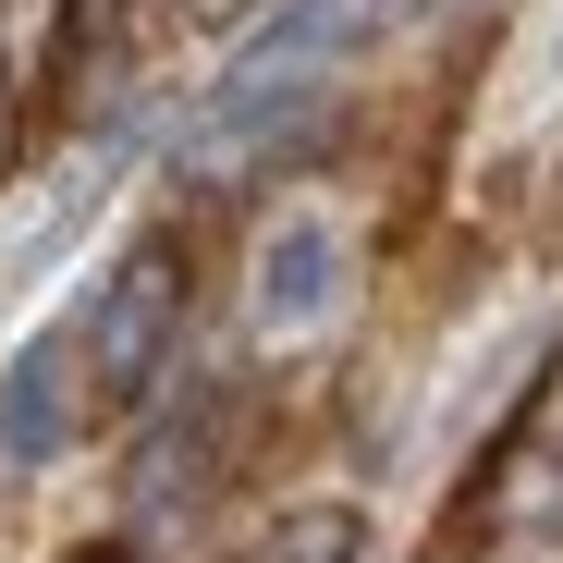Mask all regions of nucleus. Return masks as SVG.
Masks as SVG:
<instances>
[{
  "mask_svg": "<svg viewBox=\"0 0 563 563\" xmlns=\"http://www.w3.org/2000/svg\"><path fill=\"white\" fill-rule=\"evenodd\" d=\"M172 307H184V269H172L159 245H135V257L99 282V307L74 319V343H86V393H99V405H147V393H159Z\"/></svg>",
  "mask_w": 563,
  "mask_h": 563,
  "instance_id": "nucleus-1",
  "label": "nucleus"
},
{
  "mask_svg": "<svg viewBox=\"0 0 563 563\" xmlns=\"http://www.w3.org/2000/svg\"><path fill=\"white\" fill-rule=\"evenodd\" d=\"M343 282H355V233H343L331 209H282V221L257 233V257H245V319H257L269 343H295V331H319V319L343 307Z\"/></svg>",
  "mask_w": 563,
  "mask_h": 563,
  "instance_id": "nucleus-2",
  "label": "nucleus"
},
{
  "mask_svg": "<svg viewBox=\"0 0 563 563\" xmlns=\"http://www.w3.org/2000/svg\"><path fill=\"white\" fill-rule=\"evenodd\" d=\"M74 417H86V343H74V319H62V331H25L13 367H0V453H13V465H49V453L74 441Z\"/></svg>",
  "mask_w": 563,
  "mask_h": 563,
  "instance_id": "nucleus-3",
  "label": "nucleus"
},
{
  "mask_svg": "<svg viewBox=\"0 0 563 563\" xmlns=\"http://www.w3.org/2000/svg\"><path fill=\"white\" fill-rule=\"evenodd\" d=\"M197 465H209V405L184 393L159 429H147V465H135V503L147 515H184V490H197Z\"/></svg>",
  "mask_w": 563,
  "mask_h": 563,
  "instance_id": "nucleus-4",
  "label": "nucleus"
},
{
  "mask_svg": "<svg viewBox=\"0 0 563 563\" xmlns=\"http://www.w3.org/2000/svg\"><path fill=\"white\" fill-rule=\"evenodd\" d=\"M245 563H367V515L355 503H295Z\"/></svg>",
  "mask_w": 563,
  "mask_h": 563,
  "instance_id": "nucleus-5",
  "label": "nucleus"
},
{
  "mask_svg": "<svg viewBox=\"0 0 563 563\" xmlns=\"http://www.w3.org/2000/svg\"><path fill=\"white\" fill-rule=\"evenodd\" d=\"M62 37V0H0V86H25Z\"/></svg>",
  "mask_w": 563,
  "mask_h": 563,
  "instance_id": "nucleus-6",
  "label": "nucleus"
},
{
  "mask_svg": "<svg viewBox=\"0 0 563 563\" xmlns=\"http://www.w3.org/2000/svg\"><path fill=\"white\" fill-rule=\"evenodd\" d=\"M441 13H465V0H355V37H417Z\"/></svg>",
  "mask_w": 563,
  "mask_h": 563,
  "instance_id": "nucleus-7",
  "label": "nucleus"
},
{
  "mask_svg": "<svg viewBox=\"0 0 563 563\" xmlns=\"http://www.w3.org/2000/svg\"><path fill=\"white\" fill-rule=\"evenodd\" d=\"M551 86H563V37H551Z\"/></svg>",
  "mask_w": 563,
  "mask_h": 563,
  "instance_id": "nucleus-8",
  "label": "nucleus"
}]
</instances>
